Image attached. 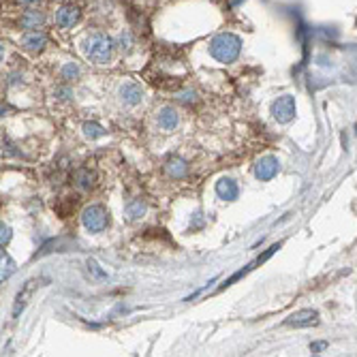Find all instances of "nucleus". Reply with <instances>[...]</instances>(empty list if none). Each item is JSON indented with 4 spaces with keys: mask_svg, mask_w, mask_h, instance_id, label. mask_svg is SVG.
I'll use <instances>...</instances> for the list:
<instances>
[{
    "mask_svg": "<svg viewBox=\"0 0 357 357\" xmlns=\"http://www.w3.org/2000/svg\"><path fill=\"white\" fill-rule=\"evenodd\" d=\"M239 51H242V39L238 35H233V32L216 35L210 43V54L223 64L233 62L239 56Z\"/></svg>",
    "mask_w": 357,
    "mask_h": 357,
    "instance_id": "obj_1",
    "label": "nucleus"
},
{
    "mask_svg": "<svg viewBox=\"0 0 357 357\" xmlns=\"http://www.w3.org/2000/svg\"><path fill=\"white\" fill-rule=\"evenodd\" d=\"M83 51H86V56L92 62L107 64L112 60V54H114V41L105 35H92L86 41V45H83Z\"/></svg>",
    "mask_w": 357,
    "mask_h": 357,
    "instance_id": "obj_2",
    "label": "nucleus"
},
{
    "mask_svg": "<svg viewBox=\"0 0 357 357\" xmlns=\"http://www.w3.org/2000/svg\"><path fill=\"white\" fill-rule=\"evenodd\" d=\"M107 220H109V214L103 205H90L81 214V223L90 233H101L107 227Z\"/></svg>",
    "mask_w": 357,
    "mask_h": 357,
    "instance_id": "obj_3",
    "label": "nucleus"
},
{
    "mask_svg": "<svg viewBox=\"0 0 357 357\" xmlns=\"http://www.w3.org/2000/svg\"><path fill=\"white\" fill-rule=\"evenodd\" d=\"M43 282H47V278H30V280H26L22 284V289H19V293L15 297V302H13V317H19V313L28 306L30 297L35 295V291L41 287Z\"/></svg>",
    "mask_w": 357,
    "mask_h": 357,
    "instance_id": "obj_4",
    "label": "nucleus"
},
{
    "mask_svg": "<svg viewBox=\"0 0 357 357\" xmlns=\"http://www.w3.org/2000/svg\"><path fill=\"white\" fill-rule=\"evenodd\" d=\"M295 112H297V107H295V99L293 96H289V94H284V96H278V99L274 101V105H272V116L278 120V122H291L295 118Z\"/></svg>",
    "mask_w": 357,
    "mask_h": 357,
    "instance_id": "obj_5",
    "label": "nucleus"
},
{
    "mask_svg": "<svg viewBox=\"0 0 357 357\" xmlns=\"http://www.w3.org/2000/svg\"><path fill=\"white\" fill-rule=\"evenodd\" d=\"M319 323V313L315 308H304V310H297L291 317L284 319V325L287 327H313Z\"/></svg>",
    "mask_w": 357,
    "mask_h": 357,
    "instance_id": "obj_6",
    "label": "nucleus"
},
{
    "mask_svg": "<svg viewBox=\"0 0 357 357\" xmlns=\"http://www.w3.org/2000/svg\"><path fill=\"white\" fill-rule=\"evenodd\" d=\"M278 159L276 157H263V159H259L257 160V165H255V176L261 180V182H268L272 180L278 173Z\"/></svg>",
    "mask_w": 357,
    "mask_h": 357,
    "instance_id": "obj_7",
    "label": "nucleus"
},
{
    "mask_svg": "<svg viewBox=\"0 0 357 357\" xmlns=\"http://www.w3.org/2000/svg\"><path fill=\"white\" fill-rule=\"evenodd\" d=\"M77 19H79V9L73 4H64L56 11V24L60 26V28H73L77 24Z\"/></svg>",
    "mask_w": 357,
    "mask_h": 357,
    "instance_id": "obj_8",
    "label": "nucleus"
},
{
    "mask_svg": "<svg viewBox=\"0 0 357 357\" xmlns=\"http://www.w3.org/2000/svg\"><path fill=\"white\" fill-rule=\"evenodd\" d=\"M45 45H47V37H45L43 32H39V30H28L22 37V47L28 49V51H35V54L43 51Z\"/></svg>",
    "mask_w": 357,
    "mask_h": 357,
    "instance_id": "obj_9",
    "label": "nucleus"
},
{
    "mask_svg": "<svg viewBox=\"0 0 357 357\" xmlns=\"http://www.w3.org/2000/svg\"><path fill=\"white\" fill-rule=\"evenodd\" d=\"M120 96L126 105H137V103H141V99H144V90H141L137 81H128L120 88Z\"/></svg>",
    "mask_w": 357,
    "mask_h": 357,
    "instance_id": "obj_10",
    "label": "nucleus"
},
{
    "mask_svg": "<svg viewBox=\"0 0 357 357\" xmlns=\"http://www.w3.org/2000/svg\"><path fill=\"white\" fill-rule=\"evenodd\" d=\"M238 184L233 182L231 178H220L216 182V195L220 199H225V201H233V199H238Z\"/></svg>",
    "mask_w": 357,
    "mask_h": 357,
    "instance_id": "obj_11",
    "label": "nucleus"
},
{
    "mask_svg": "<svg viewBox=\"0 0 357 357\" xmlns=\"http://www.w3.org/2000/svg\"><path fill=\"white\" fill-rule=\"evenodd\" d=\"M178 112L173 107H163L159 112V126L163 128V131H173V128L178 126Z\"/></svg>",
    "mask_w": 357,
    "mask_h": 357,
    "instance_id": "obj_12",
    "label": "nucleus"
},
{
    "mask_svg": "<svg viewBox=\"0 0 357 357\" xmlns=\"http://www.w3.org/2000/svg\"><path fill=\"white\" fill-rule=\"evenodd\" d=\"M19 24H22V28H26V30L41 28L45 24V15L41 11H26L22 15V19H19Z\"/></svg>",
    "mask_w": 357,
    "mask_h": 357,
    "instance_id": "obj_13",
    "label": "nucleus"
},
{
    "mask_svg": "<svg viewBox=\"0 0 357 357\" xmlns=\"http://www.w3.org/2000/svg\"><path fill=\"white\" fill-rule=\"evenodd\" d=\"M188 171V165L182 159H169L167 160V173L171 178H184Z\"/></svg>",
    "mask_w": 357,
    "mask_h": 357,
    "instance_id": "obj_14",
    "label": "nucleus"
},
{
    "mask_svg": "<svg viewBox=\"0 0 357 357\" xmlns=\"http://www.w3.org/2000/svg\"><path fill=\"white\" fill-rule=\"evenodd\" d=\"M105 133H107V131L99 124V122H86V124H83V135H86L88 139H99V137H103Z\"/></svg>",
    "mask_w": 357,
    "mask_h": 357,
    "instance_id": "obj_15",
    "label": "nucleus"
},
{
    "mask_svg": "<svg viewBox=\"0 0 357 357\" xmlns=\"http://www.w3.org/2000/svg\"><path fill=\"white\" fill-rule=\"evenodd\" d=\"M92 180H94V176L90 173V169H77L75 171V182L79 188H83V191L92 186Z\"/></svg>",
    "mask_w": 357,
    "mask_h": 357,
    "instance_id": "obj_16",
    "label": "nucleus"
},
{
    "mask_svg": "<svg viewBox=\"0 0 357 357\" xmlns=\"http://www.w3.org/2000/svg\"><path fill=\"white\" fill-rule=\"evenodd\" d=\"M144 212H146V205H144V201L141 199H135V201H131V203L126 205V214H128V218L131 220L144 216Z\"/></svg>",
    "mask_w": 357,
    "mask_h": 357,
    "instance_id": "obj_17",
    "label": "nucleus"
},
{
    "mask_svg": "<svg viewBox=\"0 0 357 357\" xmlns=\"http://www.w3.org/2000/svg\"><path fill=\"white\" fill-rule=\"evenodd\" d=\"M13 272H15V263H13V259L2 250V280H6Z\"/></svg>",
    "mask_w": 357,
    "mask_h": 357,
    "instance_id": "obj_18",
    "label": "nucleus"
},
{
    "mask_svg": "<svg viewBox=\"0 0 357 357\" xmlns=\"http://www.w3.org/2000/svg\"><path fill=\"white\" fill-rule=\"evenodd\" d=\"M77 75H79V69H77L73 62H69L67 67L62 69V79H75Z\"/></svg>",
    "mask_w": 357,
    "mask_h": 357,
    "instance_id": "obj_19",
    "label": "nucleus"
},
{
    "mask_svg": "<svg viewBox=\"0 0 357 357\" xmlns=\"http://www.w3.org/2000/svg\"><path fill=\"white\" fill-rule=\"evenodd\" d=\"M9 242H11V227L2 223V227H0V246H2V250Z\"/></svg>",
    "mask_w": 357,
    "mask_h": 357,
    "instance_id": "obj_20",
    "label": "nucleus"
},
{
    "mask_svg": "<svg viewBox=\"0 0 357 357\" xmlns=\"http://www.w3.org/2000/svg\"><path fill=\"white\" fill-rule=\"evenodd\" d=\"M88 272H90V274H92L94 278H101V280H103V278H107V274L99 268V265H96V261H92V259L88 261Z\"/></svg>",
    "mask_w": 357,
    "mask_h": 357,
    "instance_id": "obj_21",
    "label": "nucleus"
},
{
    "mask_svg": "<svg viewBox=\"0 0 357 357\" xmlns=\"http://www.w3.org/2000/svg\"><path fill=\"white\" fill-rule=\"evenodd\" d=\"M327 347H329L327 342H313V345H310V351H313V353H321V351H325Z\"/></svg>",
    "mask_w": 357,
    "mask_h": 357,
    "instance_id": "obj_22",
    "label": "nucleus"
},
{
    "mask_svg": "<svg viewBox=\"0 0 357 357\" xmlns=\"http://www.w3.org/2000/svg\"><path fill=\"white\" fill-rule=\"evenodd\" d=\"M19 4H26V6H30V4H37V2H41V0H17Z\"/></svg>",
    "mask_w": 357,
    "mask_h": 357,
    "instance_id": "obj_23",
    "label": "nucleus"
}]
</instances>
